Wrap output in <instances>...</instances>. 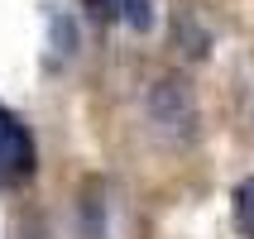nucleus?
Wrapping results in <instances>:
<instances>
[{
	"label": "nucleus",
	"mask_w": 254,
	"mask_h": 239,
	"mask_svg": "<svg viewBox=\"0 0 254 239\" xmlns=\"http://www.w3.org/2000/svg\"><path fill=\"white\" fill-rule=\"evenodd\" d=\"M144 110H149V125L154 134L168 148H187L201 129V110H197V96L183 77H154V86L144 91Z\"/></svg>",
	"instance_id": "nucleus-1"
},
{
	"label": "nucleus",
	"mask_w": 254,
	"mask_h": 239,
	"mask_svg": "<svg viewBox=\"0 0 254 239\" xmlns=\"http://www.w3.org/2000/svg\"><path fill=\"white\" fill-rule=\"evenodd\" d=\"M34 172V134L19 125V115L0 105V182H24Z\"/></svg>",
	"instance_id": "nucleus-2"
},
{
	"label": "nucleus",
	"mask_w": 254,
	"mask_h": 239,
	"mask_svg": "<svg viewBox=\"0 0 254 239\" xmlns=\"http://www.w3.org/2000/svg\"><path fill=\"white\" fill-rule=\"evenodd\" d=\"M72 53H77V19H72L67 10L48 5V10H43V62H48V72L72 62Z\"/></svg>",
	"instance_id": "nucleus-3"
},
{
	"label": "nucleus",
	"mask_w": 254,
	"mask_h": 239,
	"mask_svg": "<svg viewBox=\"0 0 254 239\" xmlns=\"http://www.w3.org/2000/svg\"><path fill=\"white\" fill-rule=\"evenodd\" d=\"M96 19H120L129 34H149L154 29V0H86Z\"/></svg>",
	"instance_id": "nucleus-4"
},
{
	"label": "nucleus",
	"mask_w": 254,
	"mask_h": 239,
	"mask_svg": "<svg viewBox=\"0 0 254 239\" xmlns=\"http://www.w3.org/2000/svg\"><path fill=\"white\" fill-rule=\"evenodd\" d=\"M106 182H86V191H82V235L86 239H106Z\"/></svg>",
	"instance_id": "nucleus-5"
},
{
	"label": "nucleus",
	"mask_w": 254,
	"mask_h": 239,
	"mask_svg": "<svg viewBox=\"0 0 254 239\" xmlns=\"http://www.w3.org/2000/svg\"><path fill=\"white\" fill-rule=\"evenodd\" d=\"M173 39H178V48H183L187 57L206 53V29L192 19V10H178V19H173Z\"/></svg>",
	"instance_id": "nucleus-6"
},
{
	"label": "nucleus",
	"mask_w": 254,
	"mask_h": 239,
	"mask_svg": "<svg viewBox=\"0 0 254 239\" xmlns=\"http://www.w3.org/2000/svg\"><path fill=\"white\" fill-rule=\"evenodd\" d=\"M230 220H235V230H240L245 239H254V177H245V182L235 187V196H230Z\"/></svg>",
	"instance_id": "nucleus-7"
}]
</instances>
